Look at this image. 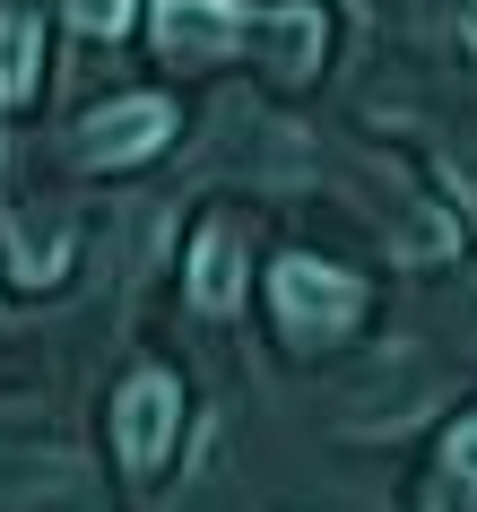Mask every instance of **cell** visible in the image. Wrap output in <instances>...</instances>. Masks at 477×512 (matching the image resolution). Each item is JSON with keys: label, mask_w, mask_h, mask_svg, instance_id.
<instances>
[{"label": "cell", "mask_w": 477, "mask_h": 512, "mask_svg": "<svg viewBox=\"0 0 477 512\" xmlns=\"http://www.w3.org/2000/svg\"><path fill=\"white\" fill-rule=\"evenodd\" d=\"M269 296H278V330L295 348H330V339H347L365 322V287L347 270H330V261H278Z\"/></svg>", "instance_id": "6da1fadb"}, {"label": "cell", "mask_w": 477, "mask_h": 512, "mask_svg": "<svg viewBox=\"0 0 477 512\" xmlns=\"http://www.w3.org/2000/svg\"><path fill=\"white\" fill-rule=\"evenodd\" d=\"M174 426H183V382L174 374H131L122 382V400H113V452L131 478H157L165 452H174Z\"/></svg>", "instance_id": "7a4b0ae2"}, {"label": "cell", "mask_w": 477, "mask_h": 512, "mask_svg": "<svg viewBox=\"0 0 477 512\" xmlns=\"http://www.w3.org/2000/svg\"><path fill=\"white\" fill-rule=\"evenodd\" d=\"M148 35H157L165 61H191L200 70V61H226L252 35V9L243 0H157L148 9Z\"/></svg>", "instance_id": "3957f363"}, {"label": "cell", "mask_w": 477, "mask_h": 512, "mask_svg": "<svg viewBox=\"0 0 477 512\" xmlns=\"http://www.w3.org/2000/svg\"><path fill=\"white\" fill-rule=\"evenodd\" d=\"M165 131H174V105L165 96H122V105H105L79 131V157L87 165H139V157L165 148Z\"/></svg>", "instance_id": "277c9868"}, {"label": "cell", "mask_w": 477, "mask_h": 512, "mask_svg": "<svg viewBox=\"0 0 477 512\" xmlns=\"http://www.w3.org/2000/svg\"><path fill=\"white\" fill-rule=\"evenodd\" d=\"M235 296H243L235 226H226V217H209V226H200V243H191V304H200V313H235Z\"/></svg>", "instance_id": "5b68a950"}, {"label": "cell", "mask_w": 477, "mask_h": 512, "mask_svg": "<svg viewBox=\"0 0 477 512\" xmlns=\"http://www.w3.org/2000/svg\"><path fill=\"white\" fill-rule=\"evenodd\" d=\"M35 70H44V27L27 9H0V105H27Z\"/></svg>", "instance_id": "8992f818"}, {"label": "cell", "mask_w": 477, "mask_h": 512, "mask_svg": "<svg viewBox=\"0 0 477 512\" xmlns=\"http://www.w3.org/2000/svg\"><path fill=\"white\" fill-rule=\"evenodd\" d=\"M269 35H278V79H313V61H321V9H304V0H295V9H278V18H269Z\"/></svg>", "instance_id": "52a82bcc"}, {"label": "cell", "mask_w": 477, "mask_h": 512, "mask_svg": "<svg viewBox=\"0 0 477 512\" xmlns=\"http://www.w3.org/2000/svg\"><path fill=\"white\" fill-rule=\"evenodd\" d=\"M443 469H451V486L477 495V417H460V426L443 434Z\"/></svg>", "instance_id": "ba28073f"}, {"label": "cell", "mask_w": 477, "mask_h": 512, "mask_svg": "<svg viewBox=\"0 0 477 512\" xmlns=\"http://www.w3.org/2000/svg\"><path fill=\"white\" fill-rule=\"evenodd\" d=\"M70 9H79V27L96 35V44H105V35H122V27H131V0H70Z\"/></svg>", "instance_id": "9c48e42d"}, {"label": "cell", "mask_w": 477, "mask_h": 512, "mask_svg": "<svg viewBox=\"0 0 477 512\" xmlns=\"http://www.w3.org/2000/svg\"><path fill=\"white\" fill-rule=\"evenodd\" d=\"M425 9H434V18H443V27H460L477 44V0H425Z\"/></svg>", "instance_id": "30bf717a"}]
</instances>
